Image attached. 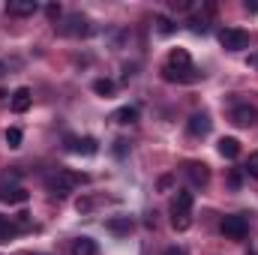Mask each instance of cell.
I'll return each instance as SVG.
<instances>
[{
	"label": "cell",
	"mask_w": 258,
	"mask_h": 255,
	"mask_svg": "<svg viewBox=\"0 0 258 255\" xmlns=\"http://www.w3.org/2000/svg\"><path fill=\"white\" fill-rule=\"evenodd\" d=\"M189 27H192V33H207V21L204 18H192Z\"/></svg>",
	"instance_id": "cell-26"
},
{
	"label": "cell",
	"mask_w": 258,
	"mask_h": 255,
	"mask_svg": "<svg viewBox=\"0 0 258 255\" xmlns=\"http://www.w3.org/2000/svg\"><path fill=\"white\" fill-rule=\"evenodd\" d=\"M30 102H33L30 87H18V90L12 93V99H9V105H12V111H15V114H24V111L30 108Z\"/></svg>",
	"instance_id": "cell-11"
},
{
	"label": "cell",
	"mask_w": 258,
	"mask_h": 255,
	"mask_svg": "<svg viewBox=\"0 0 258 255\" xmlns=\"http://www.w3.org/2000/svg\"><path fill=\"white\" fill-rule=\"evenodd\" d=\"M183 171H186V177H189L192 186H207V180H210V171H207L204 162H186Z\"/></svg>",
	"instance_id": "cell-9"
},
{
	"label": "cell",
	"mask_w": 258,
	"mask_h": 255,
	"mask_svg": "<svg viewBox=\"0 0 258 255\" xmlns=\"http://www.w3.org/2000/svg\"><path fill=\"white\" fill-rule=\"evenodd\" d=\"M114 90H117V84L111 81V78H96L93 81V93H99V96H114Z\"/></svg>",
	"instance_id": "cell-19"
},
{
	"label": "cell",
	"mask_w": 258,
	"mask_h": 255,
	"mask_svg": "<svg viewBox=\"0 0 258 255\" xmlns=\"http://www.w3.org/2000/svg\"><path fill=\"white\" fill-rule=\"evenodd\" d=\"M171 225H174V231H186L192 225V216L189 213H174L171 216Z\"/></svg>",
	"instance_id": "cell-21"
},
{
	"label": "cell",
	"mask_w": 258,
	"mask_h": 255,
	"mask_svg": "<svg viewBox=\"0 0 258 255\" xmlns=\"http://www.w3.org/2000/svg\"><path fill=\"white\" fill-rule=\"evenodd\" d=\"M108 231H111V234H129V231H132V219H129V216H114V219H108Z\"/></svg>",
	"instance_id": "cell-18"
},
{
	"label": "cell",
	"mask_w": 258,
	"mask_h": 255,
	"mask_svg": "<svg viewBox=\"0 0 258 255\" xmlns=\"http://www.w3.org/2000/svg\"><path fill=\"white\" fill-rule=\"evenodd\" d=\"M243 168H246V174H249V177H255V180H258V153H249V159H246V165H243Z\"/></svg>",
	"instance_id": "cell-24"
},
{
	"label": "cell",
	"mask_w": 258,
	"mask_h": 255,
	"mask_svg": "<svg viewBox=\"0 0 258 255\" xmlns=\"http://www.w3.org/2000/svg\"><path fill=\"white\" fill-rule=\"evenodd\" d=\"M222 234L231 237V240H243V237L249 234L246 216H225V219H222Z\"/></svg>",
	"instance_id": "cell-4"
},
{
	"label": "cell",
	"mask_w": 258,
	"mask_h": 255,
	"mask_svg": "<svg viewBox=\"0 0 258 255\" xmlns=\"http://www.w3.org/2000/svg\"><path fill=\"white\" fill-rule=\"evenodd\" d=\"M0 75H6V66H3V60H0Z\"/></svg>",
	"instance_id": "cell-33"
},
{
	"label": "cell",
	"mask_w": 258,
	"mask_h": 255,
	"mask_svg": "<svg viewBox=\"0 0 258 255\" xmlns=\"http://www.w3.org/2000/svg\"><path fill=\"white\" fill-rule=\"evenodd\" d=\"M114 153H117V156H123V153H126V141H123V138H117V141H114Z\"/></svg>",
	"instance_id": "cell-30"
},
{
	"label": "cell",
	"mask_w": 258,
	"mask_h": 255,
	"mask_svg": "<svg viewBox=\"0 0 258 255\" xmlns=\"http://www.w3.org/2000/svg\"><path fill=\"white\" fill-rule=\"evenodd\" d=\"M171 69H189L192 66V57H189V51L186 48H171V54H168V63Z\"/></svg>",
	"instance_id": "cell-14"
},
{
	"label": "cell",
	"mask_w": 258,
	"mask_h": 255,
	"mask_svg": "<svg viewBox=\"0 0 258 255\" xmlns=\"http://www.w3.org/2000/svg\"><path fill=\"white\" fill-rule=\"evenodd\" d=\"M45 15H48L51 21H57V18H60V6H57V3H51V6H45Z\"/></svg>",
	"instance_id": "cell-27"
},
{
	"label": "cell",
	"mask_w": 258,
	"mask_h": 255,
	"mask_svg": "<svg viewBox=\"0 0 258 255\" xmlns=\"http://www.w3.org/2000/svg\"><path fill=\"white\" fill-rule=\"evenodd\" d=\"M171 213H192V192L177 189L174 201H171Z\"/></svg>",
	"instance_id": "cell-13"
},
{
	"label": "cell",
	"mask_w": 258,
	"mask_h": 255,
	"mask_svg": "<svg viewBox=\"0 0 258 255\" xmlns=\"http://www.w3.org/2000/svg\"><path fill=\"white\" fill-rule=\"evenodd\" d=\"M228 186H231V189H237V186H240V171H231V177H228Z\"/></svg>",
	"instance_id": "cell-31"
},
{
	"label": "cell",
	"mask_w": 258,
	"mask_h": 255,
	"mask_svg": "<svg viewBox=\"0 0 258 255\" xmlns=\"http://www.w3.org/2000/svg\"><path fill=\"white\" fill-rule=\"evenodd\" d=\"M15 231H18V225L0 216V243H9V237H15Z\"/></svg>",
	"instance_id": "cell-20"
},
{
	"label": "cell",
	"mask_w": 258,
	"mask_h": 255,
	"mask_svg": "<svg viewBox=\"0 0 258 255\" xmlns=\"http://www.w3.org/2000/svg\"><path fill=\"white\" fill-rule=\"evenodd\" d=\"M162 78H165V81H177V84H192V81L201 78V72H198L195 66H189V69H171V66H162Z\"/></svg>",
	"instance_id": "cell-6"
},
{
	"label": "cell",
	"mask_w": 258,
	"mask_h": 255,
	"mask_svg": "<svg viewBox=\"0 0 258 255\" xmlns=\"http://www.w3.org/2000/svg\"><path fill=\"white\" fill-rule=\"evenodd\" d=\"M15 177H18L15 171L0 177V201H6V204H21V201H27V189L15 186Z\"/></svg>",
	"instance_id": "cell-3"
},
{
	"label": "cell",
	"mask_w": 258,
	"mask_h": 255,
	"mask_svg": "<svg viewBox=\"0 0 258 255\" xmlns=\"http://www.w3.org/2000/svg\"><path fill=\"white\" fill-rule=\"evenodd\" d=\"M78 183H81V177L72 174V171H54V174L45 177V186H48V192H51L54 198H66Z\"/></svg>",
	"instance_id": "cell-1"
},
{
	"label": "cell",
	"mask_w": 258,
	"mask_h": 255,
	"mask_svg": "<svg viewBox=\"0 0 258 255\" xmlns=\"http://www.w3.org/2000/svg\"><path fill=\"white\" fill-rule=\"evenodd\" d=\"M36 9H39L36 0H9V3H6V15H15V18H27V15H33Z\"/></svg>",
	"instance_id": "cell-10"
},
{
	"label": "cell",
	"mask_w": 258,
	"mask_h": 255,
	"mask_svg": "<svg viewBox=\"0 0 258 255\" xmlns=\"http://www.w3.org/2000/svg\"><path fill=\"white\" fill-rule=\"evenodd\" d=\"M249 63H255V66H258V57H252V60H249Z\"/></svg>",
	"instance_id": "cell-34"
},
{
	"label": "cell",
	"mask_w": 258,
	"mask_h": 255,
	"mask_svg": "<svg viewBox=\"0 0 258 255\" xmlns=\"http://www.w3.org/2000/svg\"><path fill=\"white\" fill-rule=\"evenodd\" d=\"M21 138H24V135H21V129H6V144H9V147H12V150H18V147H21Z\"/></svg>",
	"instance_id": "cell-22"
},
{
	"label": "cell",
	"mask_w": 258,
	"mask_h": 255,
	"mask_svg": "<svg viewBox=\"0 0 258 255\" xmlns=\"http://www.w3.org/2000/svg\"><path fill=\"white\" fill-rule=\"evenodd\" d=\"M66 147L72 150V153H78V156H93V153H99V141L96 138H66Z\"/></svg>",
	"instance_id": "cell-7"
},
{
	"label": "cell",
	"mask_w": 258,
	"mask_h": 255,
	"mask_svg": "<svg viewBox=\"0 0 258 255\" xmlns=\"http://www.w3.org/2000/svg\"><path fill=\"white\" fill-rule=\"evenodd\" d=\"M75 207H78V213H87V210L93 207V201H90V198H81V201H78Z\"/></svg>",
	"instance_id": "cell-29"
},
{
	"label": "cell",
	"mask_w": 258,
	"mask_h": 255,
	"mask_svg": "<svg viewBox=\"0 0 258 255\" xmlns=\"http://www.w3.org/2000/svg\"><path fill=\"white\" fill-rule=\"evenodd\" d=\"M219 153H222L225 159H234V156L240 153V141L231 138V135H228V138H219Z\"/></svg>",
	"instance_id": "cell-15"
},
{
	"label": "cell",
	"mask_w": 258,
	"mask_h": 255,
	"mask_svg": "<svg viewBox=\"0 0 258 255\" xmlns=\"http://www.w3.org/2000/svg\"><path fill=\"white\" fill-rule=\"evenodd\" d=\"M66 36H87L93 27H90V21H87V15H81V12H72L69 18H66V24L60 27Z\"/></svg>",
	"instance_id": "cell-5"
},
{
	"label": "cell",
	"mask_w": 258,
	"mask_h": 255,
	"mask_svg": "<svg viewBox=\"0 0 258 255\" xmlns=\"http://www.w3.org/2000/svg\"><path fill=\"white\" fill-rule=\"evenodd\" d=\"M219 42L225 51H243V48H249V33L240 27H225V30H219Z\"/></svg>",
	"instance_id": "cell-2"
},
{
	"label": "cell",
	"mask_w": 258,
	"mask_h": 255,
	"mask_svg": "<svg viewBox=\"0 0 258 255\" xmlns=\"http://www.w3.org/2000/svg\"><path fill=\"white\" fill-rule=\"evenodd\" d=\"M168 6L177 12H186V9H192V0H168Z\"/></svg>",
	"instance_id": "cell-25"
},
{
	"label": "cell",
	"mask_w": 258,
	"mask_h": 255,
	"mask_svg": "<svg viewBox=\"0 0 258 255\" xmlns=\"http://www.w3.org/2000/svg\"><path fill=\"white\" fill-rule=\"evenodd\" d=\"M72 255H96V240L93 237H78L72 243Z\"/></svg>",
	"instance_id": "cell-17"
},
{
	"label": "cell",
	"mask_w": 258,
	"mask_h": 255,
	"mask_svg": "<svg viewBox=\"0 0 258 255\" xmlns=\"http://www.w3.org/2000/svg\"><path fill=\"white\" fill-rule=\"evenodd\" d=\"M156 30H159L162 36H171V33H174V24H171L165 15H159V18H156Z\"/></svg>",
	"instance_id": "cell-23"
},
{
	"label": "cell",
	"mask_w": 258,
	"mask_h": 255,
	"mask_svg": "<svg viewBox=\"0 0 258 255\" xmlns=\"http://www.w3.org/2000/svg\"><path fill=\"white\" fill-rule=\"evenodd\" d=\"M171 186H174V177H171V174H165V177H159V189H162V192H168Z\"/></svg>",
	"instance_id": "cell-28"
},
{
	"label": "cell",
	"mask_w": 258,
	"mask_h": 255,
	"mask_svg": "<svg viewBox=\"0 0 258 255\" xmlns=\"http://www.w3.org/2000/svg\"><path fill=\"white\" fill-rule=\"evenodd\" d=\"M111 120H114V123H135V120H138V108H135V105H123V108H117V111L111 114Z\"/></svg>",
	"instance_id": "cell-16"
},
{
	"label": "cell",
	"mask_w": 258,
	"mask_h": 255,
	"mask_svg": "<svg viewBox=\"0 0 258 255\" xmlns=\"http://www.w3.org/2000/svg\"><path fill=\"white\" fill-rule=\"evenodd\" d=\"M186 129H189V135L201 138V135H207V132H210V117H207V114H192V117H189V123H186Z\"/></svg>",
	"instance_id": "cell-12"
},
{
	"label": "cell",
	"mask_w": 258,
	"mask_h": 255,
	"mask_svg": "<svg viewBox=\"0 0 258 255\" xmlns=\"http://www.w3.org/2000/svg\"><path fill=\"white\" fill-rule=\"evenodd\" d=\"M258 120V111L252 108V105H234V111H231V123L234 126H255Z\"/></svg>",
	"instance_id": "cell-8"
},
{
	"label": "cell",
	"mask_w": 258,
	"mask_h": 255,
	"mask_svg": "<svg viewBox=\"0 0 258 255\" xmlns=\"http://www.w3.org/2000/svg\"><path fill=\"white\" fill-rule=\"evenodd\" d=\"M162 255H186V252H183L180 246H168V249H165V252H162Z\"/></svg>",
	"instance_id": "cell-32"
}]
</instances>
